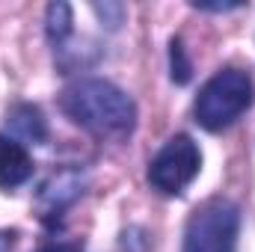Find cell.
<instances>
[{
  "label": "cell",
  "mask_w": 255,
  "mask_h": 252,
  "mask_svg": "<svg viewBox=\"0 0 255 252\" xmlns=\"http://www.w3.org/2000/svg\"><path fill=\"white\" fill-rule=\"evenodd\" d=\"M255 101V83L250 71L226 65L220 68L214 77H208L193 101V119L196 125L220 133L226 127H232Z\"/></svg>",
  "instance_id": "cell-2"
},
{
  "label": "cell",
  "mask_w": 255,
  "mask_h": 252,
  "mask_svg": "<svg viewBox=\"0 0 255 252\" xmlns=\"http://www.w3.org/2000/svg\"><path fill=\"white\" fill-rule=\"evenodd\" d=\"M199 169H202L199 142L190 133H175L148 160L145 178H148V187L157 190L160 196H181L196 181Z\"/></svg>",
  "instance_id": "cell-4"
},
{
  "label": "cell",
  "mask_w": 255,
  "mask_h": 252,
  "mask_svg": "<svg viewBox=\"0 0 255 252\" xmlns=\"http://www.w3.org/2000/svg\"><path fill=\"white\" fill-rule=\"evenodd\" d=\"M9 136L18 139L21 145H45L48 142V119L39 104L33 101H18L6 113Z\"/></svg>",
  "instance_id": "cell-6"
},
{
  "label": "cell",
  "mask_w": 255,
  "mask_h": 252,
  "mask_svg": "<svg viewBox=\"0 0 255 252\" xmlns=\"http://www.w3.org/2000/svg\"><path fill=\"white\" fill-rule=\"evenodd\" d=\"M89 187V175L80 166H57L36 190V208L45 226H60L65 211L83 199V193Z\"/></svg>",
  "instance_id": "cell-5"
},
{
  "label": "cell",
  "mask_w": 255,
  "mask_h": 252,
  "mask_svg": "<svg viewBox=\"0 0 255 252\" xmlns=\"http://www.w3.org/2000/svg\"><path fill=\"white\" fill-rule=\"evenodd\" d=\"M45 36H48L51 51L65 45L74 36V12H71V6L65 0L48 3V9H45Z\"/></svg>",
  "instance_id": "cell-9"
},
{
  "label": "cell",
  "mask_w": 255,
  "mask_h": 252,
  "mask_svg": "<svg viewBox=\"0 0 255 252\" xmlns=\"http://www.w3.org/2000/svg\"><path fill=\"white\" fill-rule=\"evenodd\" d=\"M193 9H199V12H235V9H244V3H193Z\"/></svg>",
  "instance_id": "cell-13"
},
{
  "label": "cell",
  "mask_w": 255,
  "mask_h": 252,
  "mask_svg": "<svg viewBox=\"0 0 255 252\" xmlns=\"http://www.w3.org/2000/svg\"><path fill=\"white\" fill-rule=\"evenodd\" d=\"M60 110L101 139L122 142L136 127V101L107 77L71 80L60 95Z\"/></svg>",
  "instance_id": "cell-1"
},
{
  "label": "cell",
  "mask_w": 255,
  "mask_h": 252,
  "mask_svg": "<svg viewBox=\"0 0 255 252\" xmlns=\"http://www.w3.org/2000/svg\"><path fill=\"white\" fill-rule=\"evenodd\" d=\"M36 252H83L80 241H45Z\"/></svg>",
  "instance_id": "cell-12"
},
{
  "label": "cell",
  "mask_w": 255,
  "mask_h": 252,
  "mask_svg": "<svg viewBox=\"0 0 255 252\" xmlns=\"http://www.w3.org/2000/svg\"><path fill=\"white\" fill-rule=\"evenodd\" d=\"M18 244V232L15 229H3L0 232V252H12Z\"/></svg>",
  "instance_id": "cell-14"
},
{
  "label": "cell",
  "mask_w": 255,
  "mask_h": 252,
  "mask_svg": "<svg viewBox=\"0 0 255 252\" xmlns=\"http://www.w3.org/2000/svg\"><path fill=\"white\" fill-rule=\"evenodd\" d=\"M241 208L226 196L202 202L190 214L181 238V252H238Z\"/></svg>",
  "instance_id": "cell-3"
},
{
  "label": "cell",
  "mask_w": 255,
  "mask_h": 252,
  "mask_svg": "<svg viewBox=\"0 0 255 252\" xmlns=\"http://www.w3.org/2000/svg\"><path fill=\"white\" fill-rule=\"evenodd\" d=\"M169 77L178 86H187L193 80V63H190V57H187V48H184L181 36L169 39Z\"/></svg>",
  "instance_id": "cell-10"
},
{
  "label": "cell",
  "mask_w": 255,
  "mask_h": 252,
  "mask_svg": "<svg viewBox=\"0 0 255 252\" xmlns=\"http://www.w3.org/2000/svg\"><path fill=\"white\" fill-rule=\"evenodd\" d=\"M92 12L98 15V21H101V27L104 30H110V33H116L122 24H125V3H116V0H104V3H92Z\"/></svg>",
  "instance_id": "cell-11"
},
{
  "label": "cell",
  "mask_w": 255,
  "mask_h": 252,
  "mask_svg": "<svg viewBox=\"0 0 255 252\" xmlns=\"http://www.w3.org/2000/svg\"><path fill=\"white\" fill-rule=\"evenodd\" d=\"M33 178V157L27 145L0 133V190H15Z\"/></svg>",
  "instance_id": "cell-7"
},
{
  "label": "cell",
  "mask_w": 255,
  "mask_h": 252,
  "mask_svg": "<svg viewBox=\"0 0 255 252\" xmlns=\"http://www.w3.org/2000/svg\"><path fill=\"white\" fill-rule=\"evenodd\" d=\"M101 57H104L101 42H95V39H89V36H80V39L71 36L65 45L54 48V63H57V68H60L63 74L86 71V68H92L95 63H101Z\"/></svg>",
  "instance_id": "cell-8"
}]
</instances>
